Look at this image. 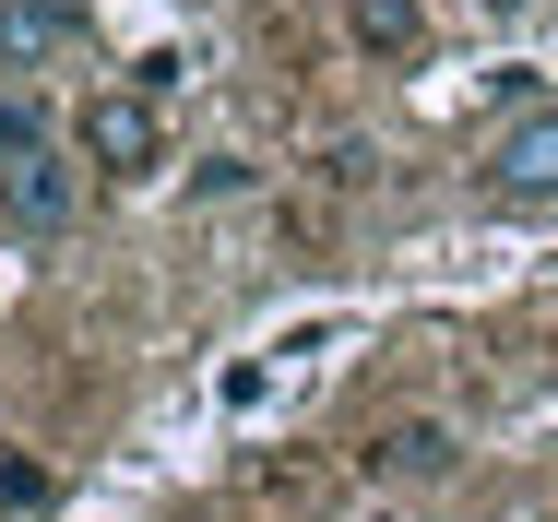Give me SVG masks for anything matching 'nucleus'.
Wrapping results in <instances>:
<instances>
[{
  "instance_id": "1",
  "label": "nucleus",
  "mask_w": 558,
  "mask_h": 522,
  "mask_svg": "<svg viewBox=\"0 0 558 522\" xmlns=\"http://www.w3.org/2000/svg\"><path fill=\"white\" fill-rule=\"evenodd\" d=\"M72 155H84L96 179H155V167H167V119H155V96H143V84L84 96V119H72Z\"/></svg>"
},
{
  "instance_id": "2",
  "label": "nucleus",
  "mask_w": 558,
  "mask_h": 522,
  "mask_svg": "<svg viewBox=\"0 0 558 522\" xmlns=\"http://www.w3.org/2000/svg\"><path fill=\"white\" fill-rule=\"evenodd\" d=\"M475 191H487V203H558V96L523 107V119L475 155Z\"/></svg>"
},
{
  "instance_id": "3",
  "label": "nucleus",
  "mask_w": 558,
  "mask_h": 522,
  "mask_svg": "<svg viewBox=\"0 0 558 522\" xmlns=\"http://www.w3.org/2000/svg\"><path fill=\"white\" fill-rule=\"evenodd\" d=\"M84 179H96L84 155H12V167H0V226H12V238H60V226L84 214Z\"/></svg>"
},
{
  "instance_id": "4",
  "label": "nucleus",
  "mask_w": 558,
  "mask_h": 522,
  "mask_svg": "<svg viewBox=\"0 0 558 522\" xmlns=\"http://www.w3.org/2000/svg\"><path fill=\"white\" fill-rule=\"evenodd\" d=\"M84 48V0H0V72H48Z\"/></svg>"
},
{
  "instance_id": "5",
  "label": "nucleus",
  "mask_w": 558,
  "mask_h": 522,
  "mask_svg": "<svg viewBox=\"0 0 558 522\" xmlns=\"http://www.w3.org/2000/svg\"><path fill=\"white\" fill-rule=\"evenodd\" d=\"M344 36H356L368 60H416V36H428V12H416V0H344Z\"/></svg>"
},
{
  "instance_id": "6",
  "label": "nucleus",
  "mask_w": 558,
  "mask_h": 522,
  "mask_svg": "<svg viewBox=\"0 0 558 522\" xmlns=\"http://www.w3.org/2000/svg\"><path fill=\"white\" fill-rule=\"evenodd\" d=\"M451 463H463V439H451V427H392V439H380V451H368V475H404V487H416V475H451Z\"/></svg>"
},
{
  "instance_id": "7",
  "label": "nucleus",
  "mask_w": 558,
  "mask_h": 522,
  "mask_svg": "<svg viewBox=\"0 0 558 522\" xmlns=\"http://www.w3.org/2000/svg\"><path fill=\"white\" fill-rule=\"evenodd\" d=\"M12 155H48V119H36V96H0V167Z\"/></svg>"
},
{
  "instance_id": "8",
  "label": "nucleus",
  "mask_w": 558,
  "mask_h": 522,
  "mask_svg": "<svg viewBox=\"0 0 558 522\" xmlns=\"http://www.w3.org/2000/svg\"><path fill=\"white\" fill-rule=\"evenodd\" d=\"M475 12H535V0H475Z\"/></svg>"
}]
</instances>
